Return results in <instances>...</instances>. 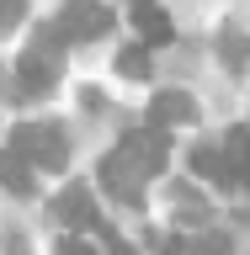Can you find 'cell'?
I'll use <instances>...</instances> for the list:
<instances>
[{
	"label": "cell",
	"mask_w": 250,
	"mask_h": 255,
	"mask_svg": "<svg viewBox=\"0 0 250 255\" xmlns=\"http://www.w3.org/2000/svg\"><path fill=\"white\" fill-rule=\"evenodd\" d=\"M64 37H59V27H43L37 37H32V48L16 59V80H21V91L16 96H43V91H53V80H59V69H64Z\"/></svg>",
	"instance_id": "obj_1"
},
{
	"label": "cell",
	"mask_w": 250,
	"mask_h": 255,
	"mask_svg": "<svg viewBox=\"0 0 250 255\" xmlns=\"http://www.w3.org/2000/svg\"><path fill=\"white\" fill-rule=\"evenodd\" d=\"M11 149L27 159L32 170H64V159H69L64 133H59V128H48V123H16L11 128Z\"/></svg>",
	"instance_id": "obj_2"
},
{
	"label": "cell",
	"mask_w": 250,
	"mask_h": 255,
	"mask_svg": "<svg viewBox=\"0 0 250 255\" xmlns=\"http://www.w3.org/2000/svg\"><path fill=\"white\" fill-rule=\"evenodd\" d=\"M53 27H59L64 43H91V37H107L112 32V11L101 0H64Z\"/></svg>",
	"instance_id": "obj_3"
},
{
	"label": "cell",
	"mask_w": 250,
	"mask_h": 255,
	"mask_svg": "<svg viewBox=\"0 0 250 255\" xmlns=\"http://www.w3.org/2000/svg\"><path fill=\"white\" fill-rule=\"evenodd\" d=\"M117 149H123V154L133 159L144 175H160V170H165V159H171V133L149 123V128H133V133H123V143H117Z\"/></svg>",
	"instance_id": "obj_4"
},
{
	"label": "cell",
	"mask_w": 250,
	"mask_h": 255,
	"mask_svg": "<svg viewBox=\"0 0 250 255\" xmlns=\"http://www.w3.org/2000/svg\"><path fill=\"white\" fill-rule=\"evenodd\" d=\"M101 186L117 197V202H128V207H144V186H149V175L133 165V159L123 154V149H112L107 159H101Z\"/></svg>",
	"instance_id": "obj_5"
},
{
	"label": "cell",
	"mask_w": 250,
	"mask_h": 255,
	"mask_svg": "<svg viewBox=\"0 0 250 255\" xmlns=\"http://www.w3.org/2000/svg\"><path fill=\"white\" fill-rule=\"evenodd\" d=\"M53 218L69 223V229H96V223H101V213H96V197L75 181V186H64L59 197H53Z\"/></svg>",
	"instance_id": "obj_6"
},
{
	"label": "cell",
	"mask_w": 250,
	"mask_h": 255,
	"mask_svg": "<svg viewBox=\"0 0 250 255\" xmlns=\"http://www.w3.org/2000/svg\"><path fill=\"white\" fill-rule=\"evenodd\" d=\"M133 27H139V37H144V43H149V48H165V43H171V37H176L171 16L160 11L155 0H139V5H133Z\"/></svg>",
	"instance_id": "obj_7"
},
{
	"label": "cell",
	"mask_w": 250,
	"mask_h": 255,
	"mask_svg": "<svg viewBox=\"0 0 250 255\" xmlns=\"http://www.w3.org/2000/svg\"><path fill=\"white\" fill-rule=\"evenodd\" d=\"M197 117V101L181 91H160L155 101H149V123L155 128H176V123H192Z\"/></svg>",
	"instance_id": "obj_8"
},
{
	"label": "cell",
	"mask_w": 250,
	"mask_h": 255,
	"mask_svg": "<svg viewBox=\"0 0 250 255\" xmlns=\"http://www.w3.org/2000/svg\"><path fill=\"white\" fill-rule=\"evenodd\" d=\"M192 175H203V181H213V186H240L235 170H229V159H224V149H208V143L192 149Z\"/></svg>",
	"instance_id": "obj_9"
},
{
	"label": "cell",
	"mask_w": 250,
	"mask_h": 255,
	"mask_svg": "<svg viewBox=\"0 0 250 255\" xmlns=\"http://www.w3.org/2000/svg\"><path fill=\"white\" fill-rule=\"evenodd\" d=\"M0 186L11 191V197H32L37 191V181H32V165L16 149H0Z\"/></svg>",
	"instance_id": "obj_10"
},
{
	"label": "cell",
	"mask_w": 250,
	"mask_h": 255,
	"mask_svg": "<svg viewBox=\"0 0 250 255\" xmlns=\"http://www.w3.org/2000/svg\"><path fill=\"white\" fill-rule=\"evenodd\" d=\"M224 159H229L235 181H250V123H235V128H229V138H224Z\"/></svg>",
	"instance_id": "obj_11"
},
{
	"label": "cell",
	"mask_w": 250,
	"mask_h": 255,
	"mask_svg": "<svg viewBox=\"0 0 250 255\" xmlns=\"http://www.w3.org/2000/svg\"><path fill=\"white\" fill-rule=\"evenodd\" d=\"M117 69H123L128 80H144L149 75V53H144V48H128V53H117Z\"/></svg>",
	"instance_id": "obj_12"
},
{
	"label": "cell",
	"mask_w": 250,
	"mask_h": 255,
	"mask_svg": "<svg viewBox=\"0 0 250 255\" xmlns=\"http://www.w3.org/2000/svg\"><path fill=\"white\" fill-rule=\"evenodd\" d=\"M53 255H96V245H91V239H80V234H59Z\"/></svg>",
	"instance_id": "obj_13"
},
{
	"label": "cell",
	"mask_w": 250,
	"mask_h": 255,
	"mask_svg": "<svg viewBox=\"0 0 250 255\" xmlns=\"http://www.w3.org/2000/svg\"><path fill=\"white\" fill-rule=\"evenodd\" d=\"M192 255H229V239L224 234H203V239H192Z\"/></svg>",
	"instance_id": "obj_14"
},
{
	"label": "cell",
	"mask_w": 250,
	"mask_h": 255,
	"mask_svg": "<svg viewBox=\"0 0 250 255\" xmlns=\"http://www.w3.org/2000/svg\"><path fill=\"white\" fill-rule=\"evenodd\" d=\"M21 16H27V0H0V32H11Z\"/></svg>",
	"instance_id": "obj_15"
},
{
	"label": "cell",
	"mask_w": 250,
	"mask_h": 255,
	"mask_svg": "<svg viewBox=\"0 0 250 255\" xmlns=\"http://www.w3.org/2000/svg\"><path fill=\"white\" fill-rule=\"evenodd\" d=\"M5 255H27V239H21V234H11V239H5Z\"/></svg>",
	"instance_id": "obj_16"
},
{
	"label": "cell",
	"mask_w": 250,
	"mask_h": 255,
	"mask_svg": "<svg viewBox=\"0 0 250 255\" xmlns=\"http://www.w3.org/2000/svg\"><path fill=\"white\" fill-rule=\"evenodd\" d=\"M133 5H139V0H133Z\"/></svg>",
	"instance_id": "obj_17"
}]
</instances>
